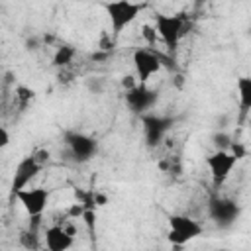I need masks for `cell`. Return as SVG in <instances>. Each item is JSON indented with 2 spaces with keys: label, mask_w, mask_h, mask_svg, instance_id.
Returning <instances> with one entry per match:
<instances>
[{
  "label": "cell",
  "mask_w": 251,
  "mask_h": 251,
  "mask_svg": "<svg viewBox=\"0 0 251 251\" xmlns=\"http://www.w3.org/2000/svg\"><path fill=\"white\" fill-rule=\"evenodd\" d=\"M231 135L226 133V131H216L212 135V143L216 147V151H229V145H231Z\"/></svg>",
  "instance_id": "e0dca14e"
},
{
  "label": "cell",
  "mask_w": 251,
  "mask_h": 251,
  "mask_svg": "<svg viewBox=\"0 0 251 251\" xmlns=\"http://www.w3.org/2000/svg\"><path fill=\"white\" fill-rule=\"evenodd\" d=\"M141 4L137 2H129V0H116V2H106L104 10L108 14L110 25H112V33L114 37L120 35L141 12Z\"/></svg>",
  "instance_id": "7a4b0ae2"
},
{
  "label": "cell",
  "mask_w": 251,
  "mask_h": 251,
  "mask_svg": "<svg viewBox=\"0 0 251 251\" xmlns=\"http://www.w3.org/2000/svg\"><path fill=\"white\" fill-rule=\"evenodd\" d=\"M133 67H135V75L141 80V84H145L153 75H157L163 69L159 63L157 51H151L145 47H139L133 51Z\"/></svg>",
  "instance_id": "30bf717a"
},
{
  "label": "cell",
  "mask_w": 251,
  "mask_h": 251,
  "mask_svg": "<svg viewBox=\"0 0 251 251\" xmlns=\"http://www.w3.org/2000/svg\"><path fill=\"white\" fill-rule=\"evenodd\" d=\"M173 118L167 116H159V114H141V126H143V135H145V143L147 147H157L163 137L167 135V131L173 126Z\"/></svg>",
  "instance_id": "5b68a950"
},
{
  "label": "cell",
  "mask_w": 251,
  "mask_h": 251,
  "mask_svg": "<svg viewBox=\"0 0 251 251\" xmlns=\"http://www.w3.org/2000/svg\"><path fill=\"white\" fill-rule=\"evenodd\" d=\"M208 214L210 218L220 226V227H229L235 224V220L241 214V208L237 206V202L229 200V198H222V196H212L208 202Z\"/></svg>",
  "instance_id": "8992f818"
},
{
  "label": "cell",
  "mask_w": 251,
  "mask_h": 251,
  "mask_svg": "<svg viewBox=\"0 0 251 251\" xmlns=\"http://www.w3.org/2000/svg\"><path fill=\"white\" fill-rule=\"evenodd\" d=\"M43 241H45V249L49 251H69L75 243V237L67 233L63 226H51L45 229Z\"/></svg>",
  "instance_id": "7c38bea8"
},
{
  "label": "cell",
  "mask_w": 251,
  "mask_h": 251,
  "mask_svg": "<svg viewBox=\"0 0 251 251\" xmlns=\"http://www.w3.org/2000/svg\"><path fill=\"white\" fill-rule=\"evenodd\" d=\"M33 98H35V90H33V88L24 86V84H18V86H16V100L20 102L22 108H25Z\"/></svg>",
  "instance_id": "2e32d148"
},
{
  "label": "cell",
  "mask_w": 251,
  "mask_h": 251,
  "mask_svg": "<svg viewBox=\"0 0 251 251\" xmlns=\"http://www.w3.org/2000/svg\"><path fill=\"white\" fill-rule=\"evenodd\" d=\"M75 55H76V51H75L73 45H61V47H57V51L53 55V65L65 69V67H69L73 63Z\"/></svg>",
  "instance_id": "9a60e30c"
},
{
  "label": "cell",
  "mask_w": 251,
  "mask_h": 251,
  "mask_svg": "<svg viewBox=\"0 0 251 251\" xmlns=\"http://www.w3.org/2000/svg\"><path fill=\"white\" fill-rule=\"evenodd\" d=\"M86 88H88L90 92H94V94H100L102 88H104V78H100V76H90V78L86 80Z\"/></svg>",
  "instance_id": "ac0fdd59"
},
{
  "label": "cell",
  "mask_w": 251,
  "mask_h": 251,
  "mask_svg": "<svg viewBox=\"0 0 251 251\" xmlns=\"http://www.w3.org/2000/svg\"><path fill=\"white\" fill-rule=\"evenodd\" d=\"M206 165H208V171H210V176H212L214 184L220 186L231 175L237 161L229 151H214L212 155L206 157Z\"/></svg>",
  "instance_id": "9c48e42d"
},
{
  "label": "cell",
  "mask_w": 251,
  "mask_h": 251,
  "mask_svg": "<svg viewBox=\"0 0 251 251\" xmlns=\"http://www.w3.org/2000/svg\"><path fill=\"white\" fill-rule=\"evenodd\" d=\"M229 153L235 157V161H241V159L247 155V149H245L243 143H239V141H231V145H229Z\"/></svg>",
  "instance_id": "d6986e66"
},
{
  "label": "cell",
  "mask_w": 251,
  "mask_h": 251,
  "mask_svg": "<svg viewBox=\"0 0 251 251\" xmlns=\"http://www.w3.org/2000/svg\"><path fill=\"white\" fill-rule=\"evenodd\" d=\"M108 57H110V53H108V51H96V53H92V55H90V59H92L94 63H96V61H106Z\"/></svg>",
  "instance_id": "d4e9b609"
},
{
  "label": "cell",
  "mask_w": 251,
  "mask_h": 251,
  "mask_svg": "<svg viewBox=\"0 0 251 251\" xmlns=\"http://www.w3.org/2000/svg\"><path fill=\"white\" fill-rule=\"evenodd\" d=\"M237 92H239L241 116H247V112L251 110V78L249 76H239L237 78Z\"/></svg>",
  "instance_id": "4fadbf2b"
},
{
  "label": "cell",
  "mask_w": 251,
  "mask_h": 251,
  "mask_svg": "<svg viewBox=\"0 0 251 251\" xmlns=\"http://www.w3.org/2000/svg\"><path fill=\"white\" fill-rule=\"evenodd\" d=\"M41 165L35 161L33 155H25L14 169V176H12V184H10V190H12V196H16V192L27 188V184L41 173Z\"/></svg>",
  "instance_id": "52a82bcc"
},
{
  "label": "cell",
  "mask_w": 251,
  "mask_h": 251,
  "mask_svg": "<svg viewBox=\"0 0 251 251\" xmlns=\"http://www.w3.org/2000/svg\"><path fill=\"white\" fill-rule=\"evenodd\" d=\"M135 84H137V82L133 80V76H124V78H122V86H124L126 90H129V88H133Z\"/></svg>",
  "instance_id": "484cf974"
},
{
  "label": "cell",
  "mask_w": 251,
  "mask_h": 251,
  "mask_svg": "<svg viewBox=\"0 0 251 251\" xmlns=\"http://www.w3.org/2000/svg\"><path fill=\"white\" fill-rule=\"evenodd\" d=\"M41 251H49V249H45V247H43V249H41Z\"/></svg>",
  "instance_id": "4316f807"
},
{
  "label": "cell",
  "mask_w": 251,
  "mask_h": 251,
  "mask_svg": "<svg viewBox=\"0 0 251 251\" xmlns=\"http://www.w3.org/2000/svg\"><path fill=\"white\" fill-rule=\"evenodd\" d=\"M18 243L25 249V251H41V239L37 231L31 229H22L18 235Z\"/></svg>",
  "instance_id": "5bb4252c"
},
{
  "label": "cell",
  "mask_w": 251,
  "mask_h": 251,
  "mask_svg": "<svg viewBox=\"0 0 251 251\" xmlns=\"http://www.w3.org/2000/svg\"><path fill=\"white\" fill-rule=\"evenodd\" d=\"M8 145H10V133H8L6 127L0 126V149H4V147H8Z\"/></svg>",
  "instance_id": "7402d4cb"
},
{
  "label": "cell",
  "mask_w": 251,
  "mask_h": 251,
  "mask_svg": "<svg viewBox=\"0 0 251 251\" xmlns=\"http://www.w3.org/2000/svg\"><path fill=\"white\" fill-rule=\"evenodd\" d=\"M202 233V226L184 214H173L169 216V233L167 239L173 245H184L192 239H196Z\"/></svg>",
  "instance_id": "3957f363"
},
{
  "label": "cell",
  "mask_w": 251,
  "mask_h": 251,
  "mask_svg": "<svg viewBox=\"0 0 251 251\" xmlns=\"http://www.w3.org/2000/svg\"><path fill=\"white\" fill-rule=\"evenodd\" d=\"M18 202L22 204V208L25 210V214L31 218V216H41L49 204V190L41 188V186H35V188H24L20 192H16Z\"/></svg>",
  "instance_id": "ba28073f"
},
{
  "label": "cell",
  "mask_w": 251,
  "mask_h": 251,
  "mask_svg": "<svg viewBox=\"0 0 251 251\" xmlns=\"http://www.w3.org/2000/svg\"><path fill=\"white\" fill-rule=\"evenodd\" d=\"M39 47H41V41H39L37 37H31V39L25 41V49H27V51H37Z\"/></svg>",
  "instance_id": "603a6c76"
},
{
  "label": "cell",
  "mask_w": 251,
  "mask_h": 251,
  "mask_svg": "<svg viewBox=\"0 0 251 251\" xmlns=\"http://www.w3.org/2000/svg\"><path fill=\"white\" fill-rule=\"evenodd\" d=\"M188 20L186 16L180 14H157L155 16V33L161 37V41L173 51L178 47L182 35L186 33Z\"/></svg>",
  "instance_id": "6da1fadb"
},
{
  "label": "cell",
  "mask_w": 251,
  "mask_h": 251,
  "mask_svg": "<svg viewBox=\"0 0 251 251\" xmlns=\"http://www.w3.org/2000/svg\"><path fill=\"white\" fill-rule=\"evenodd\" d=\"M80 218L84 220V224H86L88 231H92V229H94V222H96V214H94V210H84Z\"/></svg>",
  "instance_id": "44dd1931"
},
{
  "label": "cell",
  "mask_w": 251,
  "mask_h": 251,
  "mask_svg": "<svg viewBox=\"0 0 251 251\" xmlns=\"http://www.w3.org/2000/svg\"><path fill=\"white\" fill-rule=\"evenodd\" d=\"M157 102V92L147 88L145 84H135L133 88L126 90V104L131 112L135 114H147L149 108H153V104Z\"/></svg>",
  "instance_id": "8fae6325"
},
{
  "label": "cell",
  "mask_w": 251,
  "mask_h": 251,
  "mask_svg": "<svg viewBox=\"0 0 251 251\" xmlns=\"http://www.w3.org/2000/svg\"><path fill=\"white\" fill-rule=\"evenodd\" d=\"M63 143H65L67 153L71 155V159L75 163H86L98 151L96 139L86 135V133H80V131H67L63 137Z\"/></svg>",
  "instance_id": "277c9868"
},
{
  "label": "cell",
  "mask_w": 251,
  "mask_h": 251,
  "mask_svg": "<svg viewBox=\"0 0 251 251\" xmlns=\"http://www.w3.org/2000/svg\"><path fill=\"white\" fill-rule=\"evenodd\" d=\"M141 33H143V37L147 39L149 45H155V43H157V33H155V27H153V25L145 24V25L141 27Z\"/></svg>",
  "instance_id": "ffe728a7"
},
{
  "label": "cell",
  "mask_w": 251,
  "mask_h": 251,
  "mask_svg": "<svg viewBox=\"0 0 251 251\" xmlns=\"http://www.w3.org/2000/svg\"><path fill=\"white\" fill-rule=\"evenodd\" d=\"M82 212H84V208H82L80 204H73V206L69 208V216H73V218H80Z\"/></svg>",
  "instance_id": "cb8c5ba5"
}]
</instances>
